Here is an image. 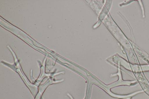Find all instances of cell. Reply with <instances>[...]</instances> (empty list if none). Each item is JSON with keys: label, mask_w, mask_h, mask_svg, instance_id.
I'll return each mask as SVG.
<instances>
[{"label": "cell", "mask_w": 149, "mask_h": 99, "mask_svg": "<svg viewBox=\"0 0 149 99\" xmlns=\"http://www.w3.org/2000/svg\"><path fill=\"white\" fill-rule=\"evenodd\" d=\"M133 49L136 54L140 58L149 64V55L134 43L130 42Z\"/></svg>", "instance_id": "obj_1"}, {"label": "cell", "mask_w": 149, "mask_h": 99, "mask_svg": "<svg viewBox=\"0 0 149 99\" xmlns=\"http://www.w3.org/2000/svg\"><path fill=\"white\" fill-rule=\"evenodd\" d=\"M142 69L143 72H149V64H142Z\"/></svg>", "instance_id": "obj_2"}]
</instances>
